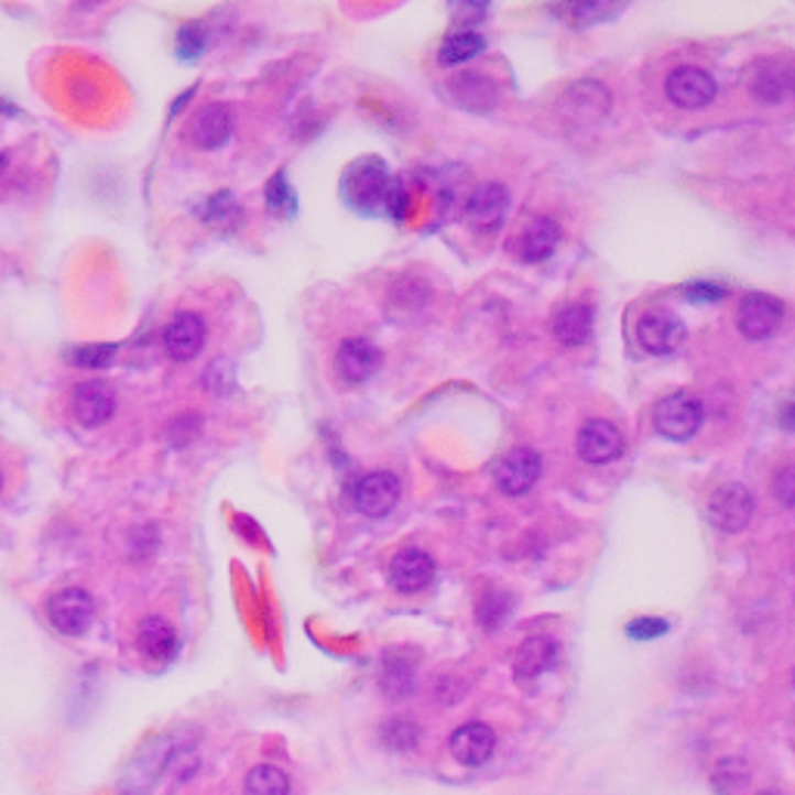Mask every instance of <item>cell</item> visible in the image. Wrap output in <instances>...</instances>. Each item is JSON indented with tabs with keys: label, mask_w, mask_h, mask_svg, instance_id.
Listing matches in <instances>:
<instances>
[{
	"label": "cell",
	"mask_w": 795,
	"mask_h": 795,
	"mask_svg": "<svg viewBox=\"0 0 795 795\" xmlns=\"http://www.w3.org/2000/svg\"><path fill=\"white\" fill-rule=\"evenodd\" d=\"M482 51H484L482 35H476V32H457V35H450L448 41L442 44L438 63H442V66H460V63L476 59Z\"/></svg>",
	"instance_id": "cell-25"
},
{
	"label": "cell",
	"mask_w": 795,
	"mask_h": 795,
	"mask_svg": "<svg viewBox=\"0 0 795 795\" xmlns=\"http://www.w3.org/2000/svg\"><path fill=\"white\" fill-rule=\"evenodd\" d=\"M774 491H777V498L783 507H793L795 501V484H793V469L783 467L777 472V482H774Z\"/></svg>",
	"instance_id": "cell-39"
},
{
	"label": "cell",
	"mask_w": 795,
	"mask_h": 795,
	"mask_svg": "<svg viewBox=\"0 0 795 795\" xmlns=\"http://www.w3.org/2000/svg\"><path fill=\"white\" fill-rule=\"evenodd\" d=\"M684 295H687L690 302H721L727 295V290L725 286H718V283L699 280V283H687V286H684Z\"/></svg>",
	"instance_id": "cell-36"
},
{
	"label": "cell",
	"mask_w": 795,
	"mask_h": 795,
	"mask_svg": "<svg viewBox=\"0 0 795 795\" xmlns=\"http://www.w3.org/2000/svg\"><path fill=\"white\" fill-rule=\"evenodd\" d=\"M246 795H290V777L274 767V764H259L249 771L246 777V786H242Z\"/></svg>",
	"instance_id": "cell-26"
},
{
	"label": "cell",
	"mask_w": 795,
	"mask_h": 795,
	"mask_svg": "<svg viewBox=\"0 0 795 795\" xmlns=\"http://www.w3.org/2000/svg\"><path fill=\"white\" fill-rule=\"evenodd\" d=\"M715 789L725 795H733L743 789V783L749 780V771L743 767V761L737 759H725L718 764V771H715Z\"/></svg>",
	"instance_id": "cell-28"
},
{
	"label": "cell",
	"mask_w": 795,
	"mask_h": 795,
	"mask_svg": "<svg viewBox=\"0 0 795 795\" xmlns=\"http://www.w3.org/2000/svg\"><path fill=\"white\" fill-rule=\"evenodd\" d=\"M556 242H559V227L551 221V218H535L532 225L525 227V233H522V240H519V252H522V259L525 261H544L547 255H554Z\"/></svg>",
	"instance_id": "cell-22"
},
{
	"label": "cell",
	"mask_w": 795,
	"mask_h": 795,
	"mask_svg": "<svg viewBox=\"0 0 795 795\" xmlns=\"http://www.w3.org/2000/svg\"><path fill=\"white\" fill-rule=\"evenodd\" d=\"M537 476H541V457L532 448L507 450L501 464L494 467V482L507 498H522L525 491H532Z\"/></svg>",
	"instance_id": "cell-5"
},
{
	"label": "cell",
	"mask_w": 795,
	"mask_h": 795,
	"mask_svg": "<svg viewBox=\"0 0 795 795\" xmlns=\"http://www.w3.org/2000/svg\"><path fill=\"white\" fill-rule=\"evenodd\" d=\"M454 13H457V25H472L484 13V7H457Z\"/></svg>",
	"instance_id": "cell-40"
},
{
	"label": "cell",
	"mask_w": 795,
	"mask_h": 795,
	"mask_svg": "<svg viewBox=\"0 0 795 795\" xmlns=\"http://www.w3.org/2000/svg\"><path fill=\"white\" fill-rule=\"evenodd\" d=\"M761 795H780V793H761Z\"/></svg>",
	"instance_id": "cell-42"
},
{
	"label": "cell",
	"mask_w": 795,
	"mask_h": 795,
	"mask_svg": "<svg viewBox=\"0 0 795 795\" xmlns=\"http://www.w3.org/2000/svg\"><path fill=\"white\" fill-rule=\"evenodd\" d=\"M268 206L274 208V211L283 206H290V211L295 208L293 193H290V184H286V177H283V174H277V177L271 181V187H268Z\"/></svg>",
	"instance_id": "cell-38"
},
{
	"label": "cell",
	"mask_w": 795,
	"mask_h": 795,
	"mask_svg": "<svg viewBox=\"0 0 795 795\" xmlns=\"http://www.w3.org/2000/svg\"><path fill=\"white\" fill-rule=\"evenodd\" d=\"M510 208V193L503 184H482L479 190H472L467 203V225L479 233H491L503 225Z\"/></svg>",
	"instance_id": "cell-10"
},
{
	"label": "cell",
	"mask_w": 795,
	"mask_h": 795,
	"mask_svg": "<svg viewBox=\"0 0 795 795\" xmlns=\"http://www.w3.org/2000/svg\"><path fill=\"white\" fill-rule=\"evenodd\" d=\"M112 358H116V346H85L69 355V361L78 367H106Z\"/></svg>",
	"instance_id": "cell-31"
},
{
	"label": "cell",
	"mask_w": 795,
	"mask_h": 795,
	"mask_svg": "<svg viewBox=\"0 0 795 795\" xmlns=\"http://www.w3.org/2000/svg\"><path fill=\"white\" fill-rule=\"evenodd\" d=\"M715 78L706 69L696 66H680L668 75L665 81V97L680 109H703L715 100Z\"/></svg>",
	"instance_id": "cell-8"
},
{
	"label": "cell",
	"mask_w": 795,
	"mask_h": 795,
	"mask_svg": "<svg viewBox=\"0 0 795 795\" xmlns=\"http://www.w3.org/2000/svg\"><path fill=\"white\" fill-rule=\"evenodd\" d=\"M653 426H656L658 435H665L672 442L693 438V435L699 433V426H703V404H699V398L687 395V392L662 398L653 407Z\"/></svg>",
	"instance_id": "cell-2"
},
{
	"label": "cell",
	"mask_w": 795,
	"mask_h": 795,
	"mask_svg": "<svg viewBox=\"0 0 795 795\" xmlns=\"http://www.w3.org/2000/svg\"><path fill=\"white\" fill-rule=\"evenodd\" d=\"M450 94L464 106H469V109H491V106L498 104L494 85H491L484 75H476V72H464V75L450 85Z\"/></svg>",
	"instance_id": "cell-24"
},
{
	"label": "cell",
	"mask_w": 795,
	"mask_h": 795,
	"mask_svg": "<svg viewBox=\"0 0 795 795\" xmlns=\"http://www.w3.org/2000/svg\"><path fill=\"white\" fill-rule=\"evenodd\" d=\"M755 510V498L745 484H721L709 501L711 525H718L721 532H743Z\"/></svg>",
	"instance_id": "cell-4"
},
{
	"label": "cell",
	"mask_w": 795,
	"mask_h": 795,
	"mask_svg": "<svg viewBox=\"0 0 795 795\" xmlns=\"http://www.w3.org/2000/svg\"><path fill=\"white\" fill-rule=\"evenodd\" d=\"M138 646L140 653L153 662H172L177 656V631L165 619L150 616L138 628Z\"/></svg>",
	"instance_id": "cell-20"
},
{
	"label": "cell",
	"mask_w": 795,
	"mask_h": 795,
	"mask_svg": "<svg viewBox=\"0 0 795 795\" xmlns=\"http://www.w3.org/2000/svg\"><path fill=\"white\" fill-rule=\"evenodd\" d=\"M177 47H181V56L184 59H196L203 47H206V37H203V29L199 25H187V29H181V35H177Z\"/></svg>",
	"instance_id": "cell-35"
},
{
	"label": "cell",
	"mask_w": 795,
	"mask_h": 795,
	"mask_svg": "<svg viewBox=\"0 0 795 795\" xmlns=\"http://www.w3.org/2000/svg\"><path fill=\"white\" fill-rule=\"evenodd\" d=\"M684 336H687V329H684V324L677 320L675 314L662 312V308L640 314L638 342L650 355H672L675 348H680Z\"/></svg>",
	"instance_id": "cell-9"
},
{
	"label": "cell",
	"mask_w": 795,
	"mask_h": 795,
	"mask_svg": "<svg viewBox=\"0 0 795 795\" xmlns=\"http://www.w3.org/2000/svg\"><path fill=\"white\" fill-rule=\"evenodd\" d=\"M382 684H385V693L389 696H407L411 693V684H414V672L411 665H404L401 658H389L385 662V675H382Z\"/></svg>",
	"instance_id": "cell-30"
},
{
	"label": "cell",
	"mask_w": 795,
	"mask_h": 795,
	"mask_svg": "<svg viewBox=\"0 0 795 795\" xmlns=\"http://www.w3.org/2000/svg\"><path fill=\"white\" fill-rule=\"evenodd\" d=\"M789 87H793V75L786 63H764L755 72V81H752V94L759 97L761 104H780L789 97Z\"/></svg>",
	"instance_id": "cell-23"
},
{
	"label": "cell",
	"mask_w": 795,
	"mask_h": 795,
	"mask_svg": "<svg viewBox=\"0 0 795 795\" xmlns=\"http://www.w3.org/2000/svg\"><path fill=\"white\" fill-rule=\"evenodd\" d=\"M47 619L66 638H81L94 622V600L81 588H66L47 600Z\"/></svg>",
	"instance_id": "cell-3"
},
{
	"label": "cell",
	"mask_w": 795,
	"mask_h": 795,
	"mask_svg": "<svg viewBox=\"0 0 795 795\" xmlns=\"http://www.w3.org/2000/svg\"><path fill=\"white\" fill-rule=\"evenodd\" d=\"M609 109V94L597 81H578L569 94L563 97V112L571 121H597L603 119Z\"/></svg>",
	"instance_id": "cell-18"
},
{
	"label": "cell",
	"mask_w": 795,
	"mask_h": 795,
	"mask_svg": "<svg viewBox=\"0 0 795 795\" xmlns=\"http://www.w3.org/2000/svg\"><path fill=\"white\" fill-rule=\"evenodd\" d=\"M230 131H233L230 109L221 104H211L193 116L190 143L193 146H199V150H218V146H225L227 143Z\"/></svg>",
	"instance_id": "cell-17"
},
{
	"label": "cell",
	"mask_w": 795,
	"mask_h": 795,
	"mask_svg": "<svg viewBox=\"0 0 795 795\" xmlns=\"http://www.w3.org/2000/svg\"><path fill=\"white\" fill-rule=\"evenodd\" d=\"M0 484H3V479H0Z\"/></svg>",
	"instance_id": "cell-43"
},
{
	"label": "cell",
	"mask_w": 795,
	"mask_h": 795,
	"mask_svg": "<svg viewBox=\"0 0 795 795\" xmlns=\"http://www.w3.org/2000/svg\"><path fill=\"white\" fill-rule=\"evenodd\" d=\"M665 631H668V622H665V619H634V622L628 624V634L634 640L662 638Z\"/></svg>",
	"instance_id": "cell-37"
},
{
	"label": "cell",
	"mask_w": 795,
	"mask_h": 795,
	"mask_svg": "<svg viewBox=\"0 0 795 795\" xmlns=\"http://www.w3.org/2000/svg\"><path fill=\"white\" fill-rule=\"evenodd\" d=\"M435 578V559L426 551H401L389 563V581L401 593H416Z\"/></svg>",
	"instance_id": "cell-14"
},
{
	"label": "cell",
	"mask_w": 795,
	"mask_h": 795,
	"mask_svg": "<svg viewBox=\"0 0 795 795\" xmlns=\"http://www.w3.org/2000/svg\"><path fill=\"white\" fill-rule=\"evenodd\" d=\"M416 743V727L411 721H392L385 727V745L398 749V752H407Z\"/></svg>",
	"instance_id": "cell-32"
},
{
	"label": "cell",
	"mask_w": 795,
	"mask_h": 795,
	"mask_svg": "<svg viewBox=\"0 0 795 795\" xmlns=\"http://www.w3.org/2000/svg\"><path fill=\"white\" fill-rule=\"evenodd\" d=\"M162 342L172 361H193L199 355V348L206 346V324L199 314H174L168 327L162 333Z\"/></svg>",
	"instance_id": "cell-12"
},
{
	"label": "cell",
	"mask_w": 795,
	"mask_h": 795,
	"mask_svg": "<svg viewBox=\"0 0 795 795\" xmlns=\"http://www.w3.org/2000/svg\"><path fill=\"white\" fill-rule=\"evenodd\" d=\"M556 13H566L569 17V22L575 19V25H590L593 19L600 22V19L606 17H612L616 13V7H597V3H585V7H559Z\"/></svg>",
	"instance_id": "cell-33"
},
{
	"label": "cell",
	"mask_w": 795,
	"mask_h": 795,
	"mask_svg": "<svg viewBox=\"0 0 795 795\" xmlns=\"http://www.w3.org/2000/svg\"><path fill=\"white\" fill-rule=\"evenodd\" d=\"M398 498H401V488L392 472H370L355 484V507L370 519L389 516L395 510Z\"/></svg>",
	"instance_id": "cell-11"
},
{
	"label": "cell",
	"mask_w": 795,
	"mask_h": 795,
	"mask_svg": "<svg viewBox=\"0 0 795 795\" xmlns=\"http://www.w3.org/2000/svg\"><path fill=\"white\" fill-rule=\"evenodd\" d=\"M382 355L380 348L367 339H346L339 351H336V373L339 380L348 382V385H358V382H367L377 370H380Z\"/></svg>",
	"instance_id": "cell-13"
},
{
	"label": "cell",
	"mask_w": 795,
	"mask_h": 795,
	"mask_svg": "<svg viewBox=\"0 0 795 795\" xmlns=\"http://www.w3.org/2000/svg\"><path fill=\"white\" fill-rule=\"evenodd\" d=\"M203 215H206V221L211 227H237L242 218L240 206H237V199H233L230 193H218V196H211V199H208V206L203 208Z\"/></svg>",
	"instance_id": "cell-27"
},
{
	"label": "cell",
	"mask_w": 795,
	"mask_h": 795,
	"mask_svg": "<svg viewBox=\"0 0 795 795\" xmlns=\"http://www.w3.org/2000/svg\"><path fill=\"white\" fill-rule=\"evenodd\" d=\"M783 324V302L774 295L752 293L745 295L740 302V312H737V327L743 333L745 339H767L774 336Z\"/></svg>",
	"instance_id": "cell-6"
},
{
	"label": "cell",
	"mask_w": 795,
	"mask_h": 795,
	"mask_svg": "<svg viewBox=\"0 0 795 795\" xmlns=\"http://www.w3.org/2000/svg\"><path fill=\"white\" fill-rule=\"evenodd\" d=\"M590 327H593V312L585 302H571L566 308H559L554 317V336L563 346H581L588 342Z\"/></svg>",
	"instance_id": "cell-21"
},
{
	"label": "cell",
	"mask_w": 795,
	"mask_h": 795,
	"mask_svg": "<svg viewBox=\"0 0 795 795\" xmlns=\"http://www.w3.org/2000/svg\"><path fill=\"white\" fill-rule=\"evenodd\" d=\"M510 606H513V600H510L507 593H501V590L484 593L482 603H479V619H482L484 628H488V631L501 628L503 619L510 616Z\"/></svg>",
	"instance_id": "cell-29"
},
{
	"label": "cell",
	"mask_w": 795,
	"mask_h": 795,
	"mask_svg": "<svg viewBox=\"0 0 795 795\" xmlns=\"http://www.w3.org/2000/svg\"><path fill=\"white\" fill-rule=\"evenodd\" d=\"M450 755L467 767H482L494 755V730L479 721L457 727L450 737Z\"/></svg>",
	"instance_id": "cell-16"
},
{
	"label": "cell",
	"mask_w": 795,
	"mask_h": 795,
	"mask_svg": "<svg viewBox=\"0 0 795 795\" xmlns=\"http://www.w3.org/2000/svg\"><path fill=\"white\" fill-rule=\"evenodd\" d=\"M392 190V174L382 159H358L342 177V196L361 215H380Z\"/></svg>",
	"instance_id": "cell-1"
},
{
	"label": "cell",
	"mask_w": 795,
	"mask_h": 795,
	"mask_svg": "<svg viewBox=\"0 0 795 795\" xmlns=\"http://www.w3.org/2000/svg\"><path fill=\"white\" fill-rule=\"evenodd\" d=\"M559 656V646L551 638H529L519 646L516 662H513V672L516 680H535L544 672H551Z\"/></svg>",
	"instance_id": "cell-19"
},
{
	"label": "cell",
	"mask_w": 795,
	"mask_h": 795,
	"mask_svg": "<svg viewBox=\"0 0 795 795\" xmlns=\"http://www.w3.org/2000/svg\"><path fill=\"white\" fill-rule=\"evenodd\" d=\"M0 112H7V116H17V109H13L10 104H3V100H0Z\"/></svg>",
	"instance_id": "cell-41"
},
{
	"label": "cell",
	"mask_w": 795,
	"mask_h": 795,
	"mask_svg": "<svg viewBox=\"0 0 795 795\" xmlns=\"http://www.w3.org/2000/svg\"><path fill=\"white\" fill-rule=\"evenodd\" d=\"M622 433H619V426L609 423V420H588V423L581 426V433H578V457H581L585 464H593V467L612 464V460L622 457Z\"/></svg>",
	"instance_id": "cell-7"
},
{
	"label": "cell",
	"mask_w": 795,
	"mask_h": 795,
	"mask_svg": "<svg viewBox=\"0 0 795 795\" xmlns=\"http://www.w3.org/2000/svg\"><path fill=\"white\" fill-rule=\"evenodd\" d=\"M392 221H404L407 218V211H411V196H407V190H404V184H398V181H392V190H389V199H385V208H382Z\"/></svg>",
	"instance_id": "cell-34"
},
{
	"label": "cell",
	"mask_w": 795,
	"mask_h": 795,
	"mask_svg": "<svg viewBox=\"0 0 795 795\" xmlns=\"http://www.w3.org/2000/svg\"><path fill=\"white\" fill-rule=\"evenodd\" d=\"M72 411L85 426H104L106 420L116 414V395L106 382H81L72 392Z\"/></svg>",
	"instance_id": "cell-15"
}]
</instances>
